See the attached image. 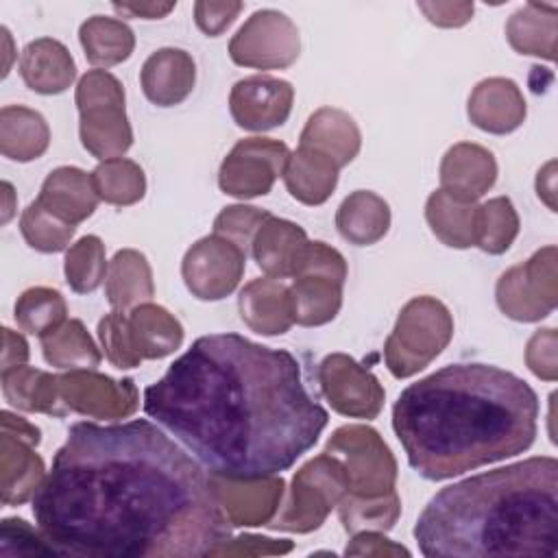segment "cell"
Returning <instances> with one entry per match:
<instances>
[{"mask_svg":"<svg viewBox=\"0 0 558 558\" xmlns=\"http://www.w3.org/2000/svg\"><path fill=\"white\" fill-rule=\"evenodd\" d=\"M20 74L28 89L52 96L65 92L74 83L76 63L61 41L39 37L24 46L20 57Z\"/></svg>","mask_w":558,"mask_h":558,"instance_id":"44dd1931","label":"cell"},{"mask_svg":"<svg viewBox=\"0 0 558 558\" xmlns=\"http://www.w3.org/2000/svg\"><path fill=\"white\" fill-rule=\"evenodd\" d=\"M347 556H410V551L384 536V532H357L344 549Z\"/></svg>","mask_w":558,"mask_h":558,"instance_id":"816d5d0a","label":"cell"},{"mask_svg":"<svg viewBox=\"0 0 558 558\" xmlns=\"http://www.w3.org/2000/svg\"><path fill=\"white\" fill-rule=\"evenodd\" d=\"M4 399L24 412H41L50 416H65V405L59 390V375L39 371L35 366H17L2 373Z\"/></svg>","mask_w":558,"mask_h":558,"instance_id":"83f0119b","label":"cell"},{"mask_svg":"<svg viewBox=\"0 0 558 558\" xmlns=\"http://www.w3.org/2000/svg\"><path fill=\"white\" fill-rule=\"evenodd\" d=\"M46 480L44 460L35 447L11 436L0 434V493L4 506H20L35 497Z\"/></svg>","mask_w":558,"mask_h":558,"instance_id":"cb8c5ba5","label":"cell"},{"mask_svg":"<svg viewBox=\"0 0 558 558\" xmlns=\"http://www.w3.org/2000/svg\"><path fill=\"white\" fill-rule=\"evenodd\" d=\"M469 120L493 135L517 131L525 120V98L519 85L506 76H490L480 81L466 105Z\"/></svg>","mask_w":558,"mask_h":558,"instance_id":"ac0fdd59","label":"cell"},{"mask_svg":"<svg viewBox=\"0 0 558 558\" xmlns=\"http://www.w3.org/2000/svg\"><path fill=\"white\" fill-rule=\"evenodd\" d=\"M144 412L209 473L277 475L310 451L329 414L303 386L296 357L238 333L192 342L146 386Z\"/></svg>","mask_w":558,"mask_h":558,"instance_id":"7a4b0ae2","label":"cell"},{"mask_svg":"<svg viewBox=\"0 0 558 558\" xmlns=\"http://www.w3.org/2000/svg\"><path fill=\"white\" fill-rule=\"evenodd\" d=\"M0 556H59L41 530L24 519H2L0 523Z\"/></svg>","mask_w":558,"mask_h":558,"instance_id":"f6af8a7d","label":"cell"},{"mask_svg":"<svg viewBox=\"0 0 558 558\" xmlns=\"http://www.w3.org/2000/svg\"><path fill=\"white\" fill-rule=\"evenodd\" d=\"M294 100V87L275 76H248L238 81L229 94V111L233 122L244 131H270L281 126Z\"/></svg>","mask_w":558,"mask_h":558,"instance_id":"2e32d148","label":"cell"},{"mask_svg":"<svg viewBox=\"0 0 558 558\" xmlns=\"http://www.w3.org/2000/svg\"><path fill=\"white\" fill-rule=\"evenodd\" d=\"M294 543L288 538H268L257 534H242L238 538H227L211 549L209 556H281L292 551Z\"/></svg>","mask_w":558,"mask_h":558,"instance_id":"c3c4849f","label":"cell"},{"mask_svg":"<svg viewBox=\"0 0 558 558\" xmlns=\"http://www.w3.org/2000/svg\"><path fill=\"white\" fill-rule=\"evenodd\" d=\"M301 52L296 24L281 11H255L229 41V57L242 68L283 70Z\"/></svg>","mask_w":558,"mask_h":558,"instance_id":"30bf717a","label":"cell"},{"mask_svg":"<svg viewBox=\"0 0 558 558\" xmlns=\"http://www.w3.org/2000/svg\"><path fill=\"white\" fill-rule=\"evenodd\" d=\"M307 233L292 220L270 216L253 238L251 255L266 277H294Z\"/></svg>","mask_w":558,"mask_h":558,"instance_id":"603a6c76","label":"cell"},{"mask_svg":"<svg viewBox=\"0 0 558 558\" xmlns=\"http://www.w3.org/2000/svg\"><path fill=\"white\" fill-rule=\"evenodd\" d=\"M453 338V316L434 296L410 299L384 344V360L397 379H405L429 366Z\"/></svg>","mask_w":558,"mask_h":558,"instance_id":"5b68a950","label":"cell"},{"mask_svg":"<svg viewBox=\"0 0 558 558\" xmlns=\"http://www.w3.org/2000/svg\"><path fill=\"white\" fill-rule=\"evenodd\" d=\"M270 216L272 214H268L266 209L253 205H229L216 216L214 233L231 240L238 248L248 253L255 233Z\"/></svg>","mask_w":558,"mask_h":558,"instance_id":"7bdbcfd3","label":"cell"},{"mask_svg":"<svg viewBox=\"0 0 558 558\" xmlns=\"http://www.w3.org/2000/svg\"><path fill=\"white\" fill-rule=\"evenodd\" d=\"M401 514V499L397 490L381 497H357L347 493L338 504V517L349 534L357 532H388Z\"/></svg>","mask_w":558,"mask_h":558,"instance_id":"74e56055","label":"cell"},{"mask_svg":"<svg viewBox=\"0 0 558 558\" xmlns=\"http://www.w3.org/2000/svg\"><path fill=\"white\" fill-rule=\"evenodd\" d=\"M425 17L442 28L464 26L473 17V2H418Z\"/></svg>","mask_w":558,"mask_h":558,"instance_id":"f907efd6","label":"cell"},{"mask_svg":"<svg viewBox=\"0 0 558 558\" xmlns=\"http://www.w3.org/2000/svg\"><path fill=\"white\" fill-rule=\"evenodd\" d=\"M290 148L272 137H244L222 159L218 185L233 198L266 196L283 174Z\"/></svg>","mask_w":558,"mask_h":558,"instance_id":"8fae6325","label":"cell"},{"mask_svg":"<svg viewBox=\"0 0 558 558\" xmlns=\"http://www.w3.org/2000/svg\"><path fill=\"white\" fill-rule=\"evenodd\" d=\"M558 251L554 244L536 251L525 264L506 270L495 288L499 310L519 323H536L558 305Z\"/></svg>","mask_w":558,"mask_h":558,"instance_id":"9c48e42d","label":"cell"},{"mask_svg":"<svg viewBox=\"0 0 558 558\" xmlns=\"http://www.w3.org/2000/svg\"><path fill=\"white\" fill-rule=\"evenodd\" d=\"M414 538L425 556H556L558 460L536 456L442 488Z\"/></svg>","mask_w":558,"mask_h":558,"instance_id":"277c9868","label":"cell"},{"mask_svg":"<svg viewBox=\"0 0 558 558\" xmlns=\"http://www.w3.org/2000/svg\"><path fill=\"white\" fill-rule=\"evenodd\" d=\"M144 96L157 107H174L183 102L196 83V65L190 52L181 48H159L140 72Z\"/></svg>","mask_w":558,"mask_h":558,"instance_id":"d6986e66","label":"cell"},{"mask_svg":"<svg viewBox=\"0 0 558 558\" xmlns=\"http://www.w3.org/2000/svg\"><path fill=\"white\" fill-rule=\"evenodd\" d=\"M440 190L460 203H475L497 181L493 153L473 142L453 144L440 161Z\"/></svg>","mask_w":558,"mask_h":558,"instance_id":"e0dca14e","label":"cell"},{"mask_svg":"<svg viewBox=\"0 0 558 558\" xmlns=\"http://www.w3.org/2000/svg\"><path fill=\"white\" fill-rule=\"evenodd\" d=\"M37 201L50 214L76 227L94 214L100 198L96 194L92 174L76 166H61L44 179Z\"/></svg>","mask_w":558,"mask_h":558,"instance_id":"ffe728a7","label":"cell"},{"mask_svg":"<svg viewBox=\"0 0 558 558\" xmlns=\"http://www.w3.org/2000/svg\"><path fill=\"white\" fill-rule=\"evenodd\" d=\"M174 7H177V2H122V4H113V9L120 15L144 17V20L166 17Z\"/></svg>","mask_w":558,"mask_h":558,"instance_id":"11a10c76","label":"cell"},{"mask_svg":"<svg viewBox=\"0 0 558 558\" xmlns=\"http://www.w3.org/2000/svg\"><path fill=\"white\" fill-rule=\"evenodd\" d=\"M33 517L59 556L196 558L231 538L209 475L144 418L74 423Z\"/></svg>","mask_w":558,"mask_h":558,"instance_id":"6da1fadb","label":"cell"},{"mask_svg":"<svg viewBox=\"0 0 558 558\" xmlns=\"http://www.w3.org/2000/svg\"><path fill=\"white\" fill-rule=\"evenodd\" d=\"M558 336L556 329H538L534 336L527 340L525 347V364L527 368L545 381H556L558 379Z\"/></svg>","mask_w":558,"mask_h":558,"instance_id":"7dc6e473","label":"cell"},{"mask_svg":"<svg viewBox=\"0 0 558 558\" xmlns=\"http://www.w3.org/2000/svg\"><path fill=\"white\" fill-rule=\"evenodd\" d=\"M98 340L105 351V357L120 371L140 366L142 357L133 349L129 327H126V312L111 310L98 323Z\"/></svg>","mask_w":558,"mask_h":558,"instance_id":"ee69618b","label":"cell"},{"mask_svg":"<svg viewBox=\"0 0 558 558\" xmlns=\"http://www.w3.org/2000/svg\"><path fill=\"white\" fill-rule=\"evenodd\" d=\"M536 194L538 198L556 211V161H547L536 174Z\"/></svg>","mask_w":558,"mask_h":558,"instance_id":"9f6ffc18","label":"cell"},{"mask_svg":"<svg viewBox=\"0 0 558 558\" xmlns=\"http://www.w3.org/2000/svg\"><path fill=\"white\" fill-rule=\"evenodd\" d=\"M92 181L98 198L118 207L135 205L146 194L144 170L124 157L100 161L92 172Z\"/></svg>","mask_w":558,"mask_h":558,"instance_id":"f35d334b","label":"cell"},{"mask_svg":"<svg viewBox=\"0 0 558 558\" xmlns=\"http://www.w3.org/2000/svg\"><path fill=\"white\" fill-rule=\"evenodd\" d=\"M318 384L329 405L351 418H375L386 399L379 379L347 353H331L318 364Z\"/></svg>","mask_w":558,"mask_h":558,"instance_id":"4fadbf2b","label":"cell"},{"mask_svg":"<svg viewBox=\"0 0 558 558\" xmlns=\"http://www.w3.org/2000/svg\"><path fill=\"white\" fill-rule=\"evenodd\" d=\"M246 253L222 235H205L194 242L181 262V277L192 296L220 301L229 296L244 275Z\"/></svg>","mask_w":558,"mask_h":558,"instance_id":"7c38bea8","label":"cell"},{"mask_svg":"<svg viewBox=\"0 0 558 558\" xmlns=\"http://www.w3.org/2000/svg\"><path fill=\"white\" fill-rule=\"evenodd\" d=\"M336 229L347 242L371 246L388 233L390 207L379 194L355 190L340 203L336 211Z\"/></svg>","mask_w":558,"mask_h":558,"instance_id":"f546056e","label":"cell"},{"mask_svg":"<svg viewBox=\"0 0 558 558\" xmlns=\"http://www.w3.org/2000/svg\"><path fill=\"white\" fill-rule=\"evenodd\" d=\"M72 225L63 222L54 214H50L46 207L39 205V201H33L20 218V231L26 244L39 253H59L65 251L72 235Z\"/></svg>","mask_w":558,"mask_h":558,"instance_id":"b9f144b4","label":"cell"},{"mask_svg":"<svg viewBox=\"0 0 558 558\" xmlns=\"http://www.w3.org/2000/svg\"><path fill=\"white\" fill-rule=\"evenodd\" d=\"M68 320V303L54 288L35 286L24 290L15 301V323L22 331L39 340L54 333Z\"/></svg>","mask_w":558,"mask_h":558,"instance_id":"8d00e7d4","label":"cell"},{"mask_svg":"<svg viewBox=\"0 0 558 558\" xmlns=\"http://www.w3.org/2000/svg\"><path fill=\"white\" fill-rule=\"evenodd\" d=\"M238 307L246 327L262 336H281L294 323L288 286L275 277H259L246 283Z\"/></svg>","mask_w":558,"mask_h":558,"instance_id":"7402d4cb","label":"cell"},{"mask_svg":"<svg viewBox=\"0 0 558 558\" xmlns=\"http://www.w3.org/2000/svg\"><path fill=\"white\" fill-rule=\"evenodd\" d=\"M475 203H460L436 190L425 203V218L432 233L451 248L475 246Z\"/></svg>","mask_w":558,"mask_h":558,"instance_id":"e575fe53","label":"cell"},{"mask_svg":"<svg viewBox=\"0 0 558 558\" xmlns=\"http://www.w3.org/2000/svg\"><path fill=\"white\" fill-rule=\"evenodd\" d=\"M342 286L331 277L299 275L288 288L292 318L303 327H318L333 320L342 307Z\"/></svg>","mask_w":558,"mask_h":558,"instance_id":"d6a6232c","label":"cell"},{"mask_svg":"<svg viewBox=\"0 0 558 558\" xmlns=\"http://www.w3.org/2000/svg\"><path fill=\"white\" fill-rule=\"evenodd\" d=\"M126 327L142 360H161L183 342V327L177 316L150 301L126 312Z\"/></svg>","mask_w":558,"mask_h":558,"instance_id":"4316f807","label":"cell"},{"mask_svg":"<svg viewBox=\"0 0 558 558\" xmlns=\"http://www.w3.org/2000/svg\"><path fill=\"white\" fill-rule=\"evenodd\" d=\"M2 190H4L2 222H9V220H11V216H13V211H15V207H13V198H15V194H13V185H11L9 181H2Z\"/></svg>","mask_w":558,"mask_h":558,"instance_id":"6f0895ef","label":"cell"},{"mask_svg":"<svg viewBox=\"0 0 558 558\" xmlns=\"http://www.w3.org/2000/svg\"><path fill=\"white\" fill-rule=\"evenodd\" d=\"M0 425H2L4 434H11V436H15V438H20V440H24L33 447H37L39 440H41L39 427H35L31 421H26V418L9 412V410L0 412Z\"/></svg>","mask_w":558,"mask_h":558,"instance_id":"db71d44e","label":"cell"},{"mask_svg":"<svg viewBox=\"0 0 558 558\" xmlns=\"http://www.w3.org/2000/svg\"><path fill=\"white\" fill-rule=\"evenodd\" d=\"M105 294L109 305L120 312L148 303L155 294V283L146 255L135 248L118 251L107 268Z\"/></svg>","mask_w":558,"mask_h":558,"instance_id":"f1b7e54d","label":"cell"},{"mask_svg":"<svg viewBox=\"0 0 558 558\" xmlns=\"http://www.w3.org/2000/svg\"><path fill=\"white\" fill-rule=\"evenodd\" d=\"M28 355H31V351H28V342L24 340V336L4 327L2 329V353H0L2 373L11 371V368H17V366H24Z\"/></svg>","mask_w":558,"mask_h":558,"instance_id":"f5cc1de1","label":"cell"},{"mask_svg":"<svg viewBox=\"0 0 558 558\" xmlns=\"http://www.w3.org/2000/svg\"><path fill=\"white\" fill-rule=\"evenodd\" d=\"M325 453L342 462L351 495L381 497L395 490L397 460L377 429L342 425L327 440Z\"/></svg>","mask_w":558,"mask_h":558,"instance_id":"ba28073f","label":"cell"},{"mask_svg":"<svg viewBox=\"0 0 558 558\" xmlns=\"http://www.w3.org/2000/svg\"><path fill=\"white\" fill-rule=\"evenodd\" d=\"M209 484L222 512L235 527L268 525L277 514L286 490V482L279 475L233 477L209 473Z\"/></svg>","mask_w":558,"mask_h":558,"instance_id":"9a60e30c","label":"cell"},{"mask_svg":"<svg viewBox=\"0 0 558 558\" xmlns=\"http://www.w3.org/2000/svg\"><path fill=\"white\" fill-rule=\"evenodd\" d=\"M519 235V214L508 196H495L477 205L475 246L490 255L506 253Z\"/></svg>","mask_w":558,"mask_h":558,"instance_id":"ab89813d","label":"cell"},{"mask_svg":"<svg viewBox=\"0 0 558 558\" xmlns=\"http://www.w3.org/2000/svg\"><path fill=\"white\" fill-rule=\"evenodd\" d=\"M538 397L490 364H451L410 384L392 405V429L410 466L440 482L523 453L536 438Z\"/></svg>","mask_w":558,"mask_h":558,"instance_id":"3957f363","label":"cell"},{"mask_svg":"<svg viewBox=\"0 0 558 558\" xmlns=\"http://www.w3.org/2000/svg\"><path fill=\"white\" fill-rule=\"evenodd\" d=\"M556 4L527 2L506 24L508 44L521 52L554 61L556 57Z\"/></svg>","mask_w":558,"mask_h":558,"instance_id":"1f68e13d","label":"cell"},{"mask_svg":"<svg viewBox=\"0 0 558 558\" xmlns=\"http://www.w3.org/2000/svg\"><path fill=\"white\" fill-rule=\"evenodd\" d=\"M50 129L44 116L24 105L0 109V153L13 161H33L48 150Z\"/></svg>","mask_w":558,"mask_h":558,"instance_id":"4dcf8cb0","label":"cell"},{"mask_svg":"<svg viewBox=\"0 0 558 558\" xmlns=\"http://www.w3.org/2000/svg\"><path fill=\"white\" fill-rule=\"evenodd\" d=\"M240 11H242V2L238 0H222V2L198 0L194 4V20H196V26L207 37H218L235 22Z\"/></svg>","mask_w":558,"mask_h":558,"instance_id":"681fc988","label":"cell"},{"mask_svg":"<svg viewBox=\"0 0 558 558\" xmlns=\"http://www.w3.org/2000/svg\"><path fill=\"white\" fill-rule=\"evenodd\" d=\"M109 262L105 257V244L98 235L78 238L63 259V272L68 286L78 294H89L107 279Z\"/></svg>","mask_w":558,"mask_h":558,"instance_id":"60d3db41","label":"cell"},{"mask_svg":"<svg viewBox=\"0 0 558 558\" xmlns=\"http://www.w3.org/2000/svg\"><path fill=\"white\" fill-rule=\"evenodd\" d=\"M74 98L83 148L100 161L122 157L133 144L122 83L107 70H89L78 78Z\"/></svg>","mask_w":558,"mask_h":558,"instance_id":"8992f818","label":"cell"},{"mask_svg":"<svg viewBox=\"0 0 558 558\" xmlns=\"http://www.w3.org/2000/svg\"><path fill=\"white\" fill-rule=\"evenodd\" d=\"M338 163L320 150L299 146L290 153L283 183L292 198L303 205H323L338 185Z\"/></svg>","mask_w":558,"mask_h":558,"instance_id":"484cf974","label":"cell"},{"mask_svg":"<svg viewBox=\"0 0 558 558\" xmlns=\"http://www.w3.org/2000/svg\"><path fill=\"white\" fill-rule=\"evenodd\" d=\"M299 275H320V277H331L336 281L344 283L347 262L333 246H329L325 242H307L301 253L294 277H299Z\"/></svg>","mask_w":558,"mask_h":558,"instance_id":"bcb514c9","label":"cell"},{"mask_svg":"<svg viewBox=\"0 0 558 558\" xmlns=\"http://www.w3.org/2000/svg\"><path fill=\"white\" fill-rule=\"evenodd\" d=\"M301 146L325 153L338 163V168H342L360 153L362 133L347 111L320 107L307 118L301 131Z\"/></svg>","mask_w":558,"mask_h":558,"instance_id":"d4e9b609","label":"cell"},{"mask_svg":"<svg viewBox=\"0 0 558 558\" xmlns=\"http://www.w3.org/2000/svg\"><path fill=\"white\" fill-rule=\"evenodd\" d=\"M347 493L349 480L342 462L323 451L294 473L288 499L268 527L296 534L314 532Z\"/></svg>","mask_w":558,"mask_h":558,"instance_id":"52a82bcc","label":"cell"},{"mask_svg":"<svg viewBox=\"0 0 558 558\" xmlns=\"http://www.w3.org/2000/svg\"><path fill=\"white\" fill-rule=\"evenodd\" d=\"M85 59L96 68H111L126 61L135 48V35L129 24L116 17L92 15L78 28Z\"/></svg>","mask_w":558,"mask_h":558,"instance_id":"836d02e7","label":"cell"},{"mask_svg":"<svg viewBox=\"0 0 558 558\" xmlns=\"http://www.w3.org/2000/svg\"><path fill=\"white\" fill-rule=\"evenodd\" d=\"M59 390L70 412L87 418L118 421L131 416L140 405L133 379H113L96 371H68L59 375Z\"/></svg>","mask_w":558,"mask_h":558,"instance_id":"5bb4252c","label":"cell"},{"mask_svg":"<svg viewBox=\"0 0 558 558\" xmlns=\"http://www.w3.org/2000/svg\"><path fill=\"white\" fill-rule=\"evenodd\" d=\"M41 351L50 366L61 371H94L102 353L78 318L65 320L54 333L41 338Z\"/></svg>","mask_w":558,"mask_h":558,"instance_id":"d590c367","label":"cell"}]
</instances>
